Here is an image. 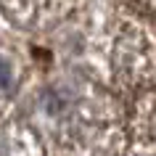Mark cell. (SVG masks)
<instances>
[{"mask_svg":"<svg viewBox=\"0 0 156 156\" xmlns=\"http://www.w3.org/2000/svg\"><path fill=\"white\" fill-rule=\"evenodd\" d=\"M111 77L122 87H138L156 77V32L132 16L119 19L108 45Z\"/></svg>","mask_w":156,"mask_h":156,"instance_id":"1","label":"cell"},{"mask_svg":"<svg viewBox=\"0 0 156 156\" xmlns=\"http://www.w3.org/2000/svg\"><path fill=\"white\" fill-rule=\"evenodd\" d=\"M132 132L138 148L156 154V90H148L135 106L132 116Z\"/></svg>","mask_w":156,"mask_h":156,"instance_id":"2","label":"cell"},{"mask_svg":"<svg viewBox=\"0 0 156 156\" xmlns=\"http://www.w3.org/2000/svg\"><path fill=\"white\" fill-rule=\"evenodd\" d=\"M135 3H140L143 8H148V11H154V13H156V0H135Z\"/></svg>","mask_w":156,"mask_h":156,"instance_id":"3","label":"cell"}]
</instances>
